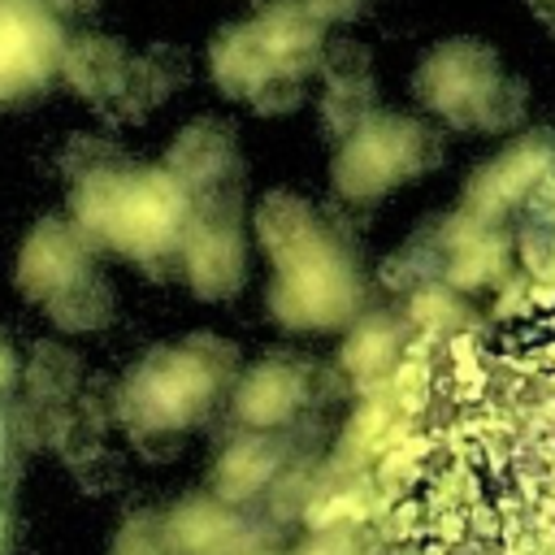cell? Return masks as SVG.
Wrapping results in <instances>:
<instances>
[{"label": "cell", "instance_id": "cell-5", "mask_svg": "<svg viewBox=\"0 0 555 555\" xmlns=\"http://www.w3.org/2000/svg\"><path fill=\"white\" fill-rule=\"evenodd\" d=\"M503 78L499 52L481 39H442L438 48H429L412 74V95L438 113L442 121L468 130L477 121L481 100L490 95V87Z\"/></svg>", "mask_w": 555, "mask_h": 555}, {"label": "cell", "instance_id": "cell-32", "mask_svg": "<svg viewBox=\"0 0 555 555\" xmlns=\"http://www.w3.org/2000/svg\"><path fill=\"white\" fill-rule=\"evenodd\" d=\"M538 13V22L546 26V35H551V43H555V4H546V9H533Z\"/></svg>", "mask_w": 555, "mask_h": 555}, {"label": "cell", "instance_id": "cell-29", "mask_svg": "<svg viewBox=\"0 0 555 555\" xmlns=\"http://www.w3.org/2000/svg\"><path fill=\"white\" fill-rule=\"evenodd\" d=\"M325 26H347V22H360L369 9H373V0H304Z\"/></svg>", "mask_w": 555, "mask_h": 555}, {"label": "cell", "instance_id": "cell-22", "mask_svg": "<svg viewBox=\"0 0 555 555\" xmlns=\"http://www.w3.org/2000/svg\"><path fill=\"white\" fill-rule=\"evenodd\" d=\"M399 356V321L386 317V312H369L351 338L343 343V364L356 373V377H373L382 373L386 364H395Z\"/></svg>", "mask_w": 555, "mask_h": 555}, {"label": "cell", "instance_id": "cell-26", "mask_svg": "<svg viewBox=\"0 0 555 555\" xmlns=\"http://www.w3.org/2000/svg\"><path fill=\"white\" fill-rule=\"evenodd\" d=\"M317 69L325 82H356V78H373V56L356 39H334V43H325Z\"/></svg>", "mask_w": 555, "mask_h": 555}, {"label": "cell", "instance_id": "cell-16", "mask_svg": "<svg viewBox=\"0 0 555 555\" xmlns=\"http://www.w3.org/2000/svg\"><path fill=\"white\" fill-rule=\"evenodd\" d=\"M256 234H260V247L269 251L273 264H286L291 256H299L308 243H317L325 234L317 208L295 195V191H269L256 208Z\"/></svg>", "mask_w": 555, "mask_h": 555}, {"label": "cell", "instance_id": "cell-20", "mask_svg": "<svg viewBox=\"0 0 555 555\" xmlns=\"http://www.w3.org/2000/svg\"><path fill=\"white\" fill-rule=\"evenodd\" d=\"M82 382L87 377H82L78 351L65 347V343H52V338L35 343L30 356H26V364H22V386L39 403H74L78 390H82Z\"/></svg>", "mask_w": 555, "mask_h": 555}, {"label": "cell", "instance_id": "cell-21", "mask_svg": "<svg viewBox=\"0 0 555 555\" xmlns=\"http://www.w3.org/2000/svg\"><path fill=\"white\" fill-rule=\"evenodd\" d=\"M373 113H377V87H373V78L325 82V95H321V130H325V139H334V143L351 139Z\"/></svg>", "mask_w": 555, "mask_h": 555}, {"label": "cell", "instance_id": "cell-24", "mask_svg": "<svg viewBox=\"0 0 555 555\" xmlns=\"http://www.w3.org/2000/svg\"><path fill=\"white\" fill-rule=\"evenodd\" d=\"M121 160H126L121 147L113 139H104V134H69V143L61 152V169H65L69 182H82V178H91L100 169H113Z\"/></svg>", "mask_w": 555, "mask_h": 555}, {"label": "cell", "instance_id": "cell-12", "mask_svg": "<svg viewBox=\"0 0 555 555\" xmlns=\"http://www.w3.org/2000/svg\"><path fill=\"white\" fill-rule=\"evenodd\" d=\"M273 74H278V65H273V56H269V48H264V39H260L251 17L247 22H225L208 39V78L225 100H243L247 104L251 91Z\"/></svg>", "mask_w": 555, "mask_h": 555}, {"label": "cell", "instance_id": "cell-11", "mask_svg": "<svg viewBox=\"0 0 555 555\" xmlns=\"http://www.w3.org/2000/svg\"><path fill=\"white\" fill-rule=\"evenodd\" d=\"M251 22H256L278 74L308 78L321 65V52H325V35L321 30H325V22L304 0H269Z\"/></svg>", "mask_w": 555, "mask_h": 555}, {"label": "cell", "instance_id": "cell-8", "mask_svg": "<svg viewBox=\"0 0 555 555\" xmlns=\"http://www.w3.org/2000/svg\"><path fill=\"white\" fill-rule=\"evenodd\" d=\"M87 234L78 221H61V217H43L26 243L17 247L13 260V286L30 299V304H48L61 286H69L78 273L91 269L87 260Z\"/></svg>", "mask_w": 555, "mask_h": 555}, {"label": "cell", "instance_id": "cell-15", "mask_svg": "<svg viewBox=\"0 0 555 555\" xmlns=\"http://www.w3.org/2000/svg\"><path fill=\"white\" fill-rule=\"evenodd\" d=\"M126 69H130V52L100 30L69 39L61 52V82L87 104H104L121 87Z\"/></svg>", "mask_w": 555, "mask_h": 555}, {"label": "cell", "instance_id": "cell-2", "mask_svg": "<svg viewBox=\"0 0 555 555\" xmlns=\"http://www.w3.org/2000/svg\"><path fill=\"white\" fill-rule=\"evenodd\" d=\"M238 373L234 343L217 334H191L178 347L152 351L117 395V416L134 429H182L204 416L212 395Z\"/></svg>", "mask_w": 555, "mask_h": 555}, {"label": "cell", "instance_id": "cell-23", "mask_svg": "<svg viewBox=\"0 0 555 555\" xmlns=\"http://www.w3.org/2000/svg\"><path fill=\"white\" fill-rule=\"evenodd\" d=\"M525 113H529V87H525L520 78L503 74V78L490 87V95L481 100L473 130H486V134H512V130L525 121Z\"/></svg>", "mask_w": 555, "mask_h": 555}, {"label": "cell", "instance_id": "cell-4", "mask_svg": "<svg viewBox=\"0 0 555 555\" xmlns=\"http://www.w3.org/2000/svg\"><path fill=\"white\" fill-rule=\"evenodd\" d=\"M269 308L291 330H325V325L347 321L360 308V278H356L347 247L325 230L299 256L278 264Z\"/></svg>", "mask_w": 555, "mask_h": 555}, {"label": "cell", "instance_id": "cell-25", "mask_svg": "<svg viewBox=\"0 0 555 555\" xmlns=\"http://www.w3.org/2000/svg\"><path fill=\"white\" fill-rule=\"evenodd\" d=\"M108 555H173L165 516H156V512H134V516L113 533Z\"/></svg>", "mask_w": 555, "mask_h": 555}, {"label": "cell", "instance_id": "cell-9", "mask_svg": "<svg viewBox=\"0 0 555 555\" xmlns=\"http://www.w3.org/2000/svg\"><path fill=\"white\" fill-rule=\"evenodd\" d=\"M165 169L191 191L208 195L221 186H238L243 178V156H238V134L221 117H195L191 126L178 130V139L165 152Z\"/></svg>", "mask_w": 555, "mask_h": 555}, {"label": "cell", "instance_id": "cell-27", "mask_svg": "<svg viewBox=\"0 0 555 555\" xmlns=\"http://www.w3.org/2000/svg\"><path fill=\"white\" fill-rule=\"evenodd\" d=\"M304 104V78H295V74H273V78H264L256 91H251V100H247V108L256 113V117H286V113H295Z\"/></svg>", "mask_w": 555, "mask_h": 555}, {"label": "cell", "instance_id": "cell-14", "mask_svg": "<svg viewBox=\"0 0 555 555\" xmlns=\"http://www.w3.org/2000/svg\"><path fill=\"white\" fill-rule=\"evenodd\" d=\"M304 364L291 360V356H269L260 360L243 382H238V395H234V412L256 425V429H269V425H282L299 412L304 403Z\"/></svg>", "mask_w": 555, "mask_h": 555}, {"label": "cell", "instance_id": "cell-18", "mask_svg": "<svg viewBox=\"0 0 555 555\" xmlns=\"http://www.w3.org/2000/svg\"><path fill=\"white\" fill-rule=\"evenodd\" d=\"M113 308H117L113 286H108L95 269L78 273L69 286H61V291L43 304L48 321H52L61 334H91V330H104V325L113 321Z\"/></svg>", "mask_w": 555, "mask_h": 555}, {"label": "cell", "instance_id": "cell-28", "mask_svg": "<svg viewBox=\"0 0 555 555\" xmlns=\"http://www.w3.org/2000/svg\"><path fill=\"white\" fill-rule=\"evenodd\" d=\"M69 468H74V477L82 481V490H91V494H100V490H108V486L117 481V460L104 451V442L91 447L87 455L69 460Z\"/></svg>", "mask_w": 555, "mask_h": 555}, {"label": "cell", "instance_id": "cell-3", "mask_svg": "<svg viewBox=\"0 0 555 555\" xmlns=\"http://www.w3.org/2000/svg\"><path fill=\"white\" fill-rule=\"evenodd\" d=\"M442 160V139L395 113H373L351 139L338 143L334 156V191L351 204H369L399 182H412L429 173Z\"/></svg>", "mask_w": 555, "mask_h": 555}, {"label": "cell", "instance_id": "cell-33", "mask_svg": "<svg viewBox=\"0 0 555 555\" xmlns=\"http://www.w3.org/2000/svg\"><path fill=\"white\" fill-rule=\"evenodd\" d=\"M546 4H555V0H529V9H546Z\"/></svg>", "mask_w": 555, "mask_h": 555}, {"label": "cell", "instance_id": "cell-13", "mask_svg": "<svg viewBox=\"0 0 555 555\" xmlns=\"http://www.w3.org/2000/svg\"><path fill=\"white\" fill-rule=\"evenodd\" d=\"M542 169H546V147H542L538 139L516 143V147H507L503 156L486 160V165L473 173V182L464 186V208H468L477 221H481V217H494V212H503L507 204H516L520 195H529V191L538 186Z\"/></svg>", "mask_w": 555, "mask_h": 555}, {"label": "cell", "instance_id": "cell-19", "mask_svg": "<svg viewBox=\"0 0 555 555\" xmlns=\"http://www.w3.org/2000/svg\"><path fill=\"white\" fill-rule=\"evenodd\" d=\"M273 473H278V442L264 438V434H243V438H234V442L217 455L212 486H217L221 499H247V494H256Z\"/></svg>", "mask_w": 555, "mask_h": 555}, {"label": "cell", "instance_id": "cell-6", "mask_svg": "<svg viewBox=\"0 0 555 555\" xmlns=\"http://www.w3.org/2000/svg\"><path fill=\"white\" fill-rule=\"evenodd\" d=\"M182 273L199 299H230L247 278V247L238 230V186L225 195H195L191 225L182 238Z\"/></svg>", "mask_w": 555, "mask_h": 555}, {"label": "cell", "instance_id": "cell-31", "mask_svg": "<svg viewBox=\"0 0 555 555\" xmlns=\"http://www.w3.org/2000/svg\"><path fill=\"white\" fill-rule=\"evenodd\" d=\"M56 13H87V9H95L100 0H48Z\"/></svg>", "mask_w": 555, "mask_h": 555}, {"label": "cell", "instance_id": "cell-17", "mask_svg": "<svg viewBox=\"0 0 555 555\" xmlns=\"http://www.w3.org/2000/svg\"><path fill=\"white\" fill-rule=\"evenodd\" d=\"M165 525L173 555H230L238 542V520L217 499H182Z\"/></svg>", "mask_w": 555, "mask_h": 555}, {"label": "cell", "instance_id": "cell-10", "mask_svg": "<svg viewBox=\"0 0 555 555\" xmlns=\"http://www.w3.org/2000/svg\"><path fill=\"white\" fill-rule=\"evenodd\" d=\"M186 78H191L186 52L173 48V43H152V48H143L139 56H130V69H126L121 87H117L104 104H95V108H100L108 121L134 126V121H143L147 113H156L160 104H169V100L186 87Z\"/></svg>", "mask_w": 555, "mask_h": 555}, {"label": "cell", "instance_id": "cell-30", "mask_svg": "<svg viewBox=\"0 0 555 555\" xmlns=\"http://www.w3.org/2000/svg\"><path fill=\"white\" fill-rule=\"evenodd\" d=\"M17 377H22V369H17V351H13L9 338L0 334V390H9Z\"/></svg>", "mask_w": 555, "mask_h": 555}, {"label": "cell", "instance_id": "cell-7", "mask_svg": "<svg viewBox=\"0 0 555 555\" xmlns=\"http://www.w3.org/2000/svg\"><path fill=\"white\" fill-rule=\"evenodd\" d=\"M65 35L48 0H0V104L39 95L61 74Z\"/></svg>", "mask_w": 555, "mask_h": 555}, {"label": "cell", "instance_id": "cell-1", "mask_svg": "<svg viewBox=\"0 0 555 555\" xmlns=\"http://www.w3.org/2000/svg\"><path fill=\"white\" fill-rule=\"evenodd\" d=\"M195 195L160 165L130 169L126 160L74 182V221L82 234L117 256L143 264H182V238L191 225Z\"/></svg>", "mask_w": 555, "mask_h": 555}]
</instances>
